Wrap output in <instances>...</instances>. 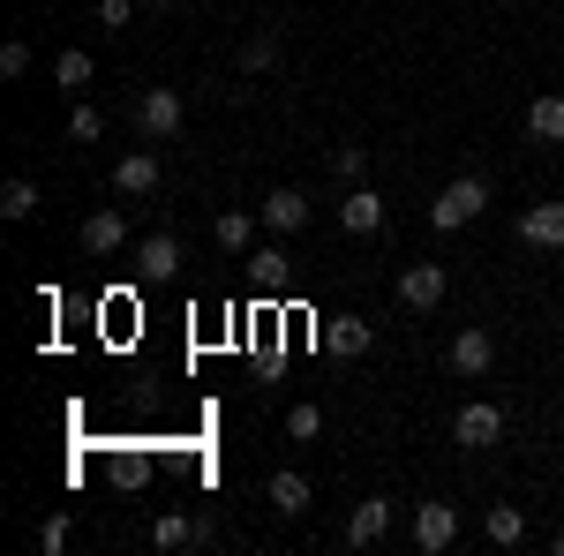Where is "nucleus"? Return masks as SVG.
<instances>
[{
	"instance_id": "obj_1",
	"label": "nucleus",
	"mask_w": 564,
	"mask_h": 556,
	"mask_svg": "<svg viewBox=\"0 0 564 556\" xmlns=\"http://www.w3.org/2000/svg\"><path fill=\"white\" fill-rule=\"evenodd\" d=\"M481 211H489V181H481V173H459V181L436 188L430 226H436V233H459V226H475Z\"/></svg>"
},
{
	"instance_id": "obj_2",
	"label": "nucleus",
	"mask_w": 564,
	"mask_h": 556,
	"mask_svg": "<svg viewBox=\"0 0 564 556\" xmlns=\"http://www.w3.org/2000/svg\"><path fill=\"white\" fill-rule=\"evenodd\" d=\"M181 121H188V106H181L174 84H151L143 98H135V135H143V143H174Z\"/></svg>"
},
{
	"instance_id": "obj_3",
	"label": "nucleus",
	"mask_w": 564,
	"mask_h": 556,
	"mask_svg": "<svg viewBox=\"0 0 564 556\" xmlns=\"http://www.w3.org/2000/svg\"><path fill=\"white\" fill-rule=\"evenodd\" d=\"M452 444H459V451H489V444H505V406L467 399V406L452 414Z\"/></svg>"
},
{
	"instance_id": "obj_4",
	"label": "nucleus",
	"mask_w": 564,
	"mask_h": 556,
	"mask_svg": "<svg viewBox=\"0 0 564 556\" xmlns=\"http://www.w3.org/2000/svg\"><path fill=\"white\" fill-rule=\"evenodd\" d=\"M391 294H399V308L430 316V308H444V294H452V279H444V263H406Z\"/></svg>"
},
{
	"instance_id": "obj_5",
	"label": "nucleus",
	"mask_w": 564,
	"mask_h": 556,
	"mask_svg": "<svg viewBox=\"0 0 564 556\" xmlns=\"http://www.w3.org/2000/svg\"><path fill=\"white\" fill-rule=\"evenodd\" d=\"M113 188H121L129 204H143V196H159V188H166V159H159V143H143V151H129V159L113 166Z\"/></svg>"
},
{
	"instance_id": "obj_6",
	"label": "nucleus",
	"mask_w": 564,
	"mask_h": 556,
	"mask_svg": "<svg viewBox=\"0 0 564 556\" xmlns=\"http://www.w3.org/2000/svg\"><path fill=\"white\" fill-rule=\"evenodd\" d=\"M452 542H459V504H444V497L414 504V549H422V556H444Z\"/></svg>"
},
{
	"instance_id": "obj_7",
	"label": "nucleus",
	"mask_w": 564,
	"mask_h": 556,
	"mask_svg": "<svg viewBox=\"0 0 564 556\" xmlns=\"http://www.w3.org/2000/svg\"><path fill=\"white\" fill-rule=\"evenodd\" d=\"M444 361H452V377H489V361H497V339L481 331V324H467V331H452V346H444Z\"/></svg>"
},
{
	"instance_id": "obj_8",
	"label": "nucleus",
	"mask_w": 564,
	"mask_h": 556,
	"mask_svg": "<svg viewBox=\"0 0 564 556\" xmlns=\"http://www.w3.org/2000/svg\"><path fill=\"white\" fill-rule=\"evenodd\" d=\"M339 226H347L354 241H369V233L384 226V196H377L369 181H354V188H347V204H339Z\"/></svg>"
},
{
	"instance_id": "obj_9",
	"label": "nucleus",
	"mask_w": 564,
	"mask_h": 556,
	"mask_svg": "<svg viewBox=\"0 0 564 556\" xmlns=\"http://www.w3.org/2000/svg\"><path fill=\"white\" fill-rule=\"evenodd\" d=\"M263 226H271V233H302L308 218H316V204H308L302 188H271V196H263Z\"/></svg>"
},
{
	"instance_id": "obj_10",
	"label": "nucleus",
	"mask_w": 564,
	"mask_h": 556,
	"mask_svg": "<svg viewBox=\"0 0 564 556\" xmlns=\"http://www.w3.org/2000/svg\"><path fill=\"white\" fill-rule=\"evenodd\" d=\"M369 346H377V324L369 316H332L324 324V353H339V361H361Z\"/></svg>"
},
{
	"instance_id": "obj_11",
	"label": "nucleus",
	"mask_w": 564,
	"mask_h": 556,
	"mask_svg": "<svg viewBox=\"0 0 564 556\" xmlns=\"http://www.w3.org/2000/svg\"><path fill=\"white\" fill-rule=\"evenodd\" d=\"M384 534H391V497H361L347 519V549H377Z\"/></svg>"
},
{
	"instance_id": "obj_12",
	"label": "nucleus",
	"mask_w": 564,
	"mask_h": 556,
	"mask_svg": "<svg viewBox=\"0 0 564 556\" xmlns=\"http://www.w3.org/2000/svg\"><path fill=\"white\" fill-rule=\"evenodd\" d=\"M76 241H84V257H121V249H129V218L121 211H90Z\"/></svg>"
},
{
	"instance_id": "obj_13",
	"label": "nucleus",
	"mask_w": 564,
	"mask_h": 556,
	"mask_svg": "<svg viewBox=\"0 0 564 556\" xmlns=\"http://www.w3.org/2000/svg\"><path fill=\"white\" fill-rule=\"evenodd\" d=\"M520 241L527 249H564V204H527L520 211Z\"/></svg>"
},
{
	"instance_id": "obj_14",
	"label": "nucleus",
	"mask_w": 564,
	"mask_h": 556,
	"mask_svg": "<svg viewBox=\"0 0 564 556\" xmlns=\"http://www.w3.org/2000/svg\"><path fill=\"white\" fill-rule=\"evenodd\" d=\"M181 263H188V257H181L174 233H151V241H135V271H143V279H174Z\"/></svg>"
},
{
	"instance_id": "obj_15",
	"label": "nucleus",
	"mask_w": 564,
	"mask_h": 556,
	"mask_svg": "<svg viewBox=\"0 0 564 556\" xmlns=\"http://www.w3.org/2000/svg\"><path fill=\"white\" fill-rule=\"evenodd\" d=\"M527 135H534V143H564V90L527 98Z\"/></svg>"
},
{
	"instance_id": "obj_16",
	"label": "nucleus",
	"mask_w": 564,
	"mask_h": 556,
	"mask_svg": "<svg viewBox=\"0 0 564 556\" xmlns=\"http://www.w3.org/2000/svg\"><path fill=\"white\" fill-rule=\"evenodd\" d=\"M263 497H271V512H279V519H302V512H308V473L279 467V473H271V489H263Z\"/></svg>"
},
{
	"instance_id": "obj_17",
	"label": "nucleus",
	"mask_w": 564,
	"mask_h": 556,
	"mask_svg": "<svg viewBox=\"0 0 564 556\" xmlns=\"http://www.w3.org/2000/svg\"><path fill=\"white\" fill-rule=\"evenodd\" d=\"M257 226H263V218H249V211H218L212 241L226 249V257H249V249H257Z\"/></svg>"
},
{
	"instance_id": "obj_18",
	"label": "nucleus",
	"mask_w": 564,
	"mask_h": 556,
	"mask_svg": "<svg viewBox=\"0 0 564 556\" xmlns=\"http://www.w3.org/2000/svg\"><path fill=\"white\" fill-rule=\"evenodd\" d=\"M151 549H196V512H159L151 519Z\"/></svg>"
},
{
	"instance_id": "obj_19",
	"label": "nucleus",
	"mask_w": 564,
	"mask_h": 556,
	"mask_svg": "<svg viewBox=\"0 0 564 556\" xmlns=\"http://www.w3.org/2000/svg\"><path fill=\"white\" fill-rule=\"evenodd\" d=\"M0 218H8V226H23V218H39V181H31V173H15V181H0Z\"/></svg>"
},
{
	"instance_id": "obj_20",
	"label": "nucleus",
	"mask_w": 564,
	"mask_h": 556,
	"mask_svg": "<svg viewBox=\"0 0 564 556\" xmlns=\"http://www.w3.org/2000/svg\"><path fill=\"white\" fill-rule=\"evenodd\" d=\"M481 534H489L497 549H520V542H527V512H520V504H489Z\"/></svg>"
},
{
	"instance_id": "obj_21",
	"label": "nucleus",
	"mask_w": 564,
	"mask_h": 556,
	"mask_svg": "<svg viewBox=\"0 0 564 556\" xmlns=\"http://www.w3.org/2000/svg\"><path fill=\"white\" fill-rule=\"evenodd\" d=\"M90 76H98V61H90L84 45H68V53L53 61V90H68V98H76V90H90Z\"/></svg>"
},
{
	"instance_id": "obj_22",
	"label": "nucleus",
	"mask_w": 564,
	"mask_h": 556,
	"mask_svg": "<svg viewBox=\"0 0 564 556\" xmlns=\"http://www.w3.org/2000/svg\"><path fill=\"white\" fill-rule=\"evenodd\" d=\"M279 45H286V23H263L257 39L241 45V68H249V76H263V68H279Z\"/></svg>"
},
{
	"instance_id": "obj_23",
	"label": "nucleus",
	"mask_w": 564,
	"mask_h": 556,
	"mask_svg": "<svg viewBox=\"0 0 564 556\" xmlns=\"http://www.w3.org/2000/svg\"><path fill=\"white\" fill-rule=\"evenodd\" d=\"M286 436H294V444H316V436H324V406H316V399H294V406H286Z\"/></svg>"
},
{
	"instance_id": "obj_24",
	"label": "nucleus",
	"mask_w": 564,
	"mask_h": 556,
	"mask_svg": "<svg viewBox=\"0 0 564 556\" xmlns=\"http://www.w3.org/2000/svg\"><path fill=\"white\" fill-rule=\"evenodd\" d=\"M361 173H369V151H361V143H339V151H332V181H339V188H354Z\"/></svg>"
},
{
	"instance_id": "obj_25",
	"label": "nucleus",
	"mask_w": 564,
	"mask_h": 556,
	"mask_svg": "<svg viewBox=\"0 0 564 556\" xmlns=\"http://www.w3.org/2000/svg\"><path fill=\"white\" fill-rule=\"evenodd\" d=\"M0 76H8V84H23V76H31V39H8V45H0Z\"/></svg>"
},
{
	"instance_id": "obj_26",
	"label": "nucleus",
	"mask_w": 564,
	"mask_h": 556,
	"mask_svg": "<svg viewBox=\"0 0 564 556\" xmlns=\"http://www.w3.org/2000/svg\"><path fill=\"white\" fill-rule=\"evenodd\" d=\"M68 135H76V143H98V135H106V113H98V106H76V113H68Z\"/></svg>"
},
{
	"instance_id": "obj_27",
	"label": "nucleus",
	"mask_w": 564,
	"mask_h": 556,
	"mask_svg": "<svg viewBox=\"0 0 564 556\" xmlns=\"http://www.w3.org/2000/svg\"><path fill=\"white\" fill-rule=\"evenodd\" d=\"M135 8H143V0H98V8H90V15H98V23H106V31H129V15Z\"/></svg>"
},
{
	"instance_id": "obj_28",
	"label": "nucleus",
	"mask_w": 564,
	"mask_h": 556,
	"mask_svg": "<svg viewBox=\"0 0 564 556\" xmlns=\"http://www.w3.org/2000/svg\"><path fill=\"white\" fill-rule=\"evenodd\" d=\"M39 549H45V556H53V549H68V519H61V512H53V519L39 526Z\"/></svg>"
},
{
	"instance_id": "obj_29",
	"label": "nucleus",
	"mask_w": 564,
	"mask_h": 556,
	"mask_svg": "<svg viewBox=\"0 0 564 556\" xmlns=\"http://www.w3.org/2000/svg\"><path fill=\"white\" fill-rule=\"evenodd\" d=\"M113 481H121V489H143L151 467H143V459H113Z\"/></svg>"
},
{
	"instance_id": "obj_30",
	"label": "nucleus",
	"mask_w": 564,
	"mask_h": 556,
	"mask_svg": "<svg viewBox=\"0 0 564 556\" xmlns=\"http://www.w3.org/2000/svg\"><path fill=\"white\" fill-rule=\"evenodd\" d=\"M249 263H257V279H279V271H286V257H279V249H249Z\"/></svg>"
},
{
	"instance_id": "obj_31",
	"label": "nucleus",
	"mask_w": 564,
	"mask_h": 556,
	"mask_svg": "<svg viewBox=\"0 0 564 556\" xmlns=\"http://www.w3.org/2000/svg\"><path fill=\"white\" fill-rule=\"evenodd\" d=\"M143 8H174V0H143Z\"/></svg>"
}]
</instances>
